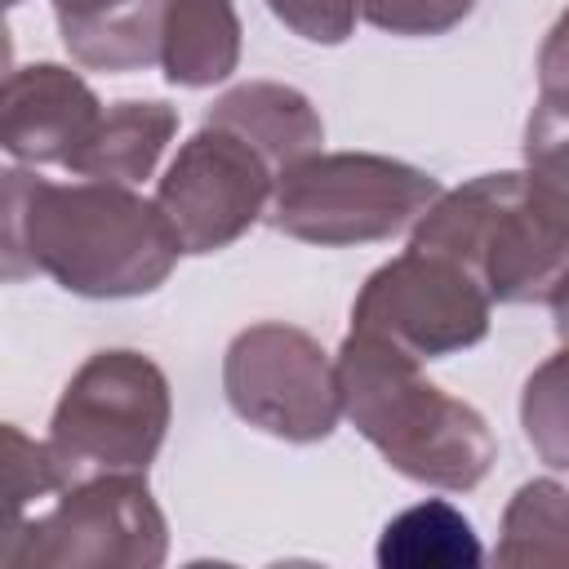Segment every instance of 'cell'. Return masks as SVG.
Instances as JSON below:
<instances>
[{
	"instance_id": "1",
	"label": "cell",
	"mask_w": 569,
	"mask_h": 569,
	"mask_svg": "<svg viewBox=\"0 0 569 569\" xmlns=\"http://www.w3.org/2000/svg\"><path fill=\"white\" fill-rule=\"evenodd\" d=\"M178 240L156 200L120 182H49L27 169L4 173V276L31 271L80 298H138L169 280Z\"/></svg>"
},
{
	"instance_id": "2",
	"label": "cell",
	"mask_w": 569,
	"mask_h": 569,
	"mask_svg": "<svg viewBox=\"0 0 569 569\" xmlns=\"http://www.w3.org/2000/svg\"><path fill=\"white\" fill-rule=\"evenodd\" d=\"M342 413L409 480L431 489H476L493 467V431L467 400L422 378V360L400 347L347 333L333 356Z\"/></svg>"
},
{
	"instance_id": "3",
	"label": "cell",
	"mask_w": 569,
	"mask_h": 569,
	"mask_svg": "<svg viewBox=\"0 0 569 569\" xmlns=\"http://www.w3.org/2000/svg\"><path fill=\"white\" fill-rule=\"evenodd\" d=\"M453 258L493 302H556L569 289V204L547 196L525 169L480 173L418 218L413 240Z\"/></svg>"
},
{
	"instance_id": "4",
	"label": "cell",
	"mask_w": 569,
	"mask_h": 569,
	"mask_svg": "<svg viewBox=\"0 0 569 569\" xmlns=\"http://www.w3.org/2000/svg\"><path fill=\"white\" fill-rule=\"evenodd\" d=\"M436 196L440 182L418 164L369 151H316L276 178L267 218L293 240L342 249L418 227Z\"/></svg>"
},
{
	"instance_id": "5",
	"label": "cell",
	"mask_w": 569,
	"mask_h": 569,
	"mask_svg": "<svg viewBox=\"0 0 569 569\" xmlns=\"http://www.w3.org/2000/svg\"><path fill=\"white\" fill-rule=\"evenodd\" d=\"M0 556L13 569H160L169 525L142 471H98L13 520Z\"/></svg>"
},
{
	"instance_id": "6",
	"label": "cell",
	"mask_w": 569,
	"mask_h": 569,
	"mask_svg": "<svg viewBox=\"0 0 569 569\" xmlns=\"http://www.w3.org/2000/svg\"><path fill=\"white\" fill-rule=\"evenodd\" d=\"M169 378L164 369L129 347L93 351L62 387L49 440L84 471H147L169 431Z\"/></svg>"
},
{
	"instance_id": "7",
	"label": "cell",
	"mask_w": 569,
	"mask_h": 569,
	"mask_svg": "<svg viewBox=\"0 0 569 569\" xmlns=\"http://www.w3.org/2000/svg\"><path fill=\"white\" fill-rule=\"evenodd\" d=\"M227 405L258 431L311 445L325 440L342 418L338 365L298 325L262 320L231 338L222 356Z\"/></svg>"
},
{
	"instance_id": "8",
	"label": "cell",
	"mask_w": 569,
	"mask_h": 569,
	"mask_svg": "<svg viewBox=\"0 0 569 569\" xmlns=\"http://www.w3.org/2000/svg\"><path fill=\"white\" fill-rule=\"evenodd\" d=\"M493 298L453 258L409 244L382 262L351 307V329L400 347L413 360H440L489 333Z\"/></svg>"
},
{
	"instance_id": "9",
	"label": "cell",
	"mask_w": 569,
	"mask_h": 569,
	"mask_svg": "<svg viewBox=\"0 0 569 569\" xmlns=\"http://www.w3.org/2000/svg\"><path fill=\"white\" fill-rule=\"evenodd\" d=\"M276 178L280 173L244 138L204 120L169 160L156 209L182 253H218L271 209Z\"/></svg>"
},
{
	"instance_id": "10",
	"label": "cell",
	"mask_w": 569,
	"mask_h": 569,
	"mask_svg": "<svg viewBox=\"0 0 569 569\" xmlns=\"http://www.w3.org/2000/svg\"><path fill=\"white\" fill-rule=\"evenodd\" d=\"M102 120L98 93L80 71L31 62L9 71L0 98V142L18 164H71Z\"/></svg>"
},
{
	"instance_id": "11",
	"label": "cell",
	"mask_w": 569,
	"mask_h": 569,
	"mask_svg": "<svg viewBox=\"0 0 569 569\" xmlns=\"http://www.w3.org/2000/svg\"><path fill=\"white\" fill-rule=\"evenodd\" d=\"M204 120L244 138L276 173L316 156L325 142V124H320V111L311 107V98L298 93L293 84H276V80H249V84L227 89L209 107Z\"/></svg>"
},
{
	"instance_id": "12",
	"label": "cell",
	"mask_w": 569,
	"mask_h": 569,
	"mask_svg": "<svg viewBox=\"0 0 569 569\" xmlns=\"http://www.w3.org/2000/svg\"><path fill=\"white\" fill-rule=\"evenodd\" d=\"M169 0H53L67 53L93 71H142L160 62Z\"/></svg>"
},
{
	"instance_id": "13",
	"label": "cell",
	"mask_w": 569,
	"mask_h": 569,
	"mask_svg": "<svg viewBox=\"0 0 569 569\" xmlns=\"http://www.w3.org/2000/svg\"><path fill=\"white\" fill-rule=\"evenodd\" d=\"M173 133H178V111L169 102H156V98L116 102L102 111L98 129L89 133V142L76 151V160L67 169L80 178L138 187L142 178L156 173Z\"/></svg>"
},
{
	"instance_id": "14",
	"label": "cell",
	"mask_w": 569,
	"mask_h": 569,
	"mask_svg": "<svg viewBox=\"0 0 569 569\" xmlns=\"http://www.w3.org/2000/svg\"><path fill=\"white\" fill-rule=\"evenodd\" d=\"M240 18L231 0H169L160 31V67L169 84L204 89L236 71Z\"/></svg>"
},
{
	"instance_id": "15",
	"label": "cell",
	"mask_w": 569,
	"mask_h": 569,
	"mask_svg": "<svg viewBox=\"0 0 569 569\" xmlns=\"http://www.w3.org/2000/svg\"><path fill=\"white\" fill-rule=\"evenodd\" d=\"M480 560L485 551L476 542L471 520L445 498L405 507L396 520H387L378 538L382 569H471Z\"/></svg>"
},
{
	"instance_id": "16",
	"label": "cell",
	"mask_w": 569,
	"mask_h": 569,
	"mask_svg": "<svg viewBox=\"0 0 569 569\" xmlns=\"http://www.w3.org/2000/svg\"><path fill=\"white\" fill-rule=\"evenodd\" d=\"M493 560L507 569H569V489L556 480L520 485L502 511Z\"/></svg>"
},
{
	"instance_id": "17",
	"label": "cell",
	"mask_w": 569,
	"mask_h": 569,
	"mask_svg": "<svg viewBox=\"0 0 569 569\" xmlns=\"http://www.w3.org/2000/svg\"><path fill=\"white\" fill-rule=\"evenodd\" d=\"M520 427L547 467H569V342L542 360L520 396Z\"/></svg>"
},
{
	"instance_id": "18",
	"label": "cell",
	"mask_w": 569,
	"mask_h": 569,
	"mask_svg": "<svg viewBox=\"0 0 569 569\" xmlns=\"http://www.w3.org/2000/svg\"><path fill=\"white\" fill-rule=\"evenodd\" d=\"M525 173L547 196L569 204V116H560L542 102L533 107V116L525 124Z\"/></svg>"
},
{
	"instance_id": "19",
	"label": "cell",
	"mask_w": 569,
	"mask_h": 569,
	"mask_svg": "<svg viewBox=\"0 0 569 569\" xmlns=\"http://www.w3.org/2000/svg\"><path fill=\"white\" fill-rule=\"evenodd\" d=\"M471 9L476 0H356V13L391 36H445Z\"/></svg>"
},
{
	"instance_id": "20",
	"label": "cell",
	"mask_w": 569,
	"mask_h": 569,
	"mask_svg": "<svg viewBox=\"0 0 569 569\" xmlns=\"http://www.w3.org/2000/svg\"><path fill=\"white\" fill-rule=\"evenodd\" d=\"M267 9L311 44H342L356 27V0H267Z\"/></svg>"
},
{
	"instance_id": "21",
	"label": "cell",
	"mask_w": 569,
	"mask_h": 569,
	"mask_svg": "<svg viewBox=\"0 0 569 569\" xmlns=\"http://www.w3.org/2000/svg\"><path fill=\"white\" fill-rule=\"evenodd\" d=\"M538 102L569 116V9L556 18L538 49Z\"/></svg>"
},
{
	"instance_id": "22",
	"label": "cell",
	"mask_w": 569,
	"mask_h": 569,
	"mask_svg": "<svg viewBox=\"0 0 569 569\" xmlns=\"http://www.w3.org/2000/svg\"><path fill=\"white\" fill-rule=\"evenodd\" d=\"M551 311H556V338H560V342H569V289L551 302Z\"/></svg>"
},
{
	"instance_id": "23",
	"label": "cell",
	"mask_w": 569,
	"mask_h": 569,
	"mask_svg": "<svg viewBox=\"0 0 569 569\" xmlns=\"http://www.w3.org/2000/svg\"><path fill=\"white\" fill-rule=\"evenodd\" d=\"M4 4H22V0H4Z\"/></svg>"
}]
</instances>
